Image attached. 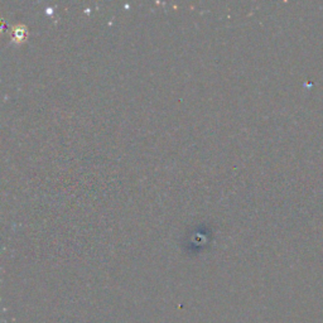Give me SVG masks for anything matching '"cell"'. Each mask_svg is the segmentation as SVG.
I'll list each match as a JSON object with an SVG mask.
<instances>
[{
    "mask_svg": "<svg viewBox=\"0 0 323 323\" xmlns=\"http://www.w3.org/2000/svg\"><path fill=\"white\" fill-rule=\"evenodd\" d=\"M14 39H17V42H22L25 38V33H27V29H25L23 25H17L14 28Z\"/></svg>",
    "mask_w": 323,
    "mask_h": 323,
    "instance_id": "6da1fadb",
    "label": "cell"
}]
</instances>
